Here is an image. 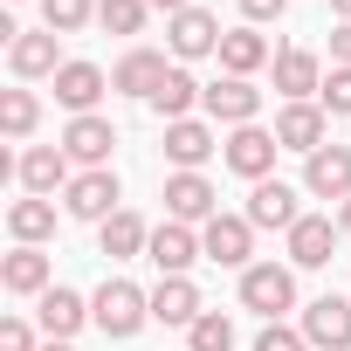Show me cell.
Here are the masks:
<instances>
[{
    "label": "cell",
    "mask_w": 351,
    "mask_h": 351,
    "mask_svg": "<svg viewBox=\"0 0 351 351\" xmlns=\"http://www.w3.org/2000/svg\"><path fill=\"white\" fill-rule=\"evenodd\" d=\"M145 317H152V296H145L138 282H124V276H110V282L90 296V324H97L104 337H138Z\"/></svg>",
    "instance_id": "cell-1"
},
{
    "label": "cell",
    "mask_w": 351,
    "mask_h": 351,
    "mask_svg": "<svg viewBox=\"0 0 351 351\" xmlns=\"http://www.w3.org/2000/svg\"><path fill=\"white\" fill-rule=\"evenodd\" d=\"M241 303H248L262 324H276L282 310H296V269H282V262H248V269H241Z\"/></svg>",
    "instance_id": "cell-2"
},
{
    "label": "cell",
    "mask_w": 351,
    "mask_h": 351,
    "mask_svg": "<svg viewBox=\"0 0 351 351\" xmlns=\"http://www.w3.org/2000/svg\"><path fill=\"white\" fill-rule=\"evenodd\" d=\"M200 248H207V262H221V269H248V255H255V221H248V214H214V221L200 228Z\"/></svg>",
    "instance_id": "cell-3"
},
{
    "label": "cell",
    "mask_w": 351,
    "mask_h": 351,
    "mask_svg": "<svg viewBox=\"0 0 351 351\" xmlns=\"http://www.w3.org/2000/svg\"><path fill=\"white\" fill-rule=\"evenodd\" d=\"M221 214V200H214V180H207V172H172V180H165V221H214Z\"/></svg>",
    "instance_id": "cell-4"
},
{
    "label": "cell",
    "mask_w": 351,
    "mask_h": 351,
    "mask_svg": "<svg viewBox=\"0 0 351 351\" xmlns=\"http://www.w3.org/2000/svg\"><path fill=\"white\" fill-rule=\"evenodd\" d=\"M317 351H351V296H317L303 303V324H296Z\"/></svg>",
    "instance_id": "cell-5"
},
{
    "label": "cell",
    "mask_w": 351,
    "mask_h": 351,
    "mask_svg": "<svg viewBox=\"0 0 351 351\" xmlns=\"http://www.w3.org/2000/svg\"><path fill=\"white\" fill-rule=\"evenodd\" d=\"M117 200H124V193H117V172H110V165H104V172H76L69 193H62V207H69L76 221H97V228L117 214Z\"/></svg>",
    "instance_id": "cell-6"
},
{
    "label": "cell",
    "mask_w": 351,
    "mask_h": 351,
    "mask_svg": "<svg viewBox=\"0 0 351 351\" xmlns=\"http://www.w3.org/2000/svg\"><path fill=\"white\" fill-rule=\"evenodd\" d=\"M200 104H207V117H214V124H234V131L262 117V90H255L248 76H221V83H207V97H200Z\"/></svg>",
    "instance_id": "cell-7"
},
{
    "label": "cell",
    "mask_w": 351,
    "mask_h": 351,
    "mask_svg": "<svg viewBox=\"0 0 351 351\" xmlns=\"http://www.w3.org/2000/svg\"><path fill=\"white\" fill-rule=\"evenodd\" d=\"M276 131H262V124H241L228 145H221V158H228V172H241V180H269V165H276Z\"/></svg>",
    "instance_id": "cell-8"
},
{
    "label": "cell",
    "mask_w": 351,
    "mask_h": 351,
    "mask_svg": "<svg viewBox=\"0 0 351 351\" xmlns=\"http://www.w3.org/2000/svg\"><path fill=\"white\" fill-rule=\"evenodd\" d=\"M324 124H330L324 104H282V110H276V145L310 158V152H324Z\"/></svg>",
    "instance_id": "cell-9"
},
{
    "label": "cell",
    "mask_w": 351,
    "mask_h": 351,
    "mask_svg": "<svg viewBox=\"0 0 351 351\" xmlns=\"http://www.w3.org/2000/svg\"><path fill=\"white\" fill-rule=\"evenodd\" d=\"M110 145H117V131H110V117H69V131H62V152L83 165V172H104L110 165Z\"/></svg>",
    "instance_id": "cell-10"
},
{
    "label": "cell",
    "mask_w": 351,
    "mask_h": 351,
    "mask_svg": "<svg viewBox=\"0 0 351 351\" xmlns=\"http://www.w3.org/2000/svg\"><path fill=\"white\" fill-rule=\"evenodd\" d=\"M69 165H76V158H69V152H62V145H28V152H21V165H14V172H21V186H28V193H35V200H49V193H56V186H62V193H69Z\"/></svg>",
    "instance_id": "cell-11"
},
{
    "label": "cell",
    "mask_w": 351,
    "mask_h": 351,
    "mask_svg": "<svg viewBox=\"0 0 351 351\" xmlns=\"http://www.w3.org/2000/svg\"><path fill=\"white\" fill-rule=\"evenodd\" d=\"M303 186L317 200H351V145H324L303 158Z\"/></svg>",
    "instance_id": "cell-12"
},
{
    "label": "cell",
    "mask_w": 351,
    "mask_h": 351,
    "mask_svg": "<svg viewBox=\"0 0 351 351\" xmlns=\"http://www.w3.org/2000/svg\"><path fill=\"white\" fill-rule=\"evenodd\" d=\"M221 21L207 14V8H186V14H172V28H165V42H172V56L180 62H193V56H221Z\"/></svg>",
    "instance_id": "cell-13"
},
{
    "label": "cell",
    "mask_w": 351,
    "mask_h": 351,
    "mask_svg": "<svg viewBox=\"0 0 351 351\" xmlns=\"http://www.w3.org/2000/svg\"><path fill=\"white\" fill-rule=\"evenodd\" d=\"M152 262H158V276H186L207 248H200V234L186 228V221H165V228H152V248H145Z\"/></svg>",
    "instance_id": "cell-14"
},
{
    "label": "cell",
    "mask_w": 351,
    "mask_h": 351,
    "mask_svg": "<svg viewBox=\"0 0 351 351\" xmlns=\"http://www.w3.org/2000/svg\"><path fill=\"white\" fill-rule=\"evenodd\" d=\"M104 90H110V76H104L97 62H62V69H56V104L76 110V117H90Z\"/></svg>",
    "instance_id": "cell-15"
},
{
    "label": "cell",
    "mask_w": 351,
    "mask_h": 351,
    "mask_svg": "<svg viewBox=\"0 0 351 351\" xmlns=\"http://www.w3.org/2000/svg\"><path fill=\"white\" fill-rule=\"evenodd\" d=\"M207 310H200V289L186 282V276H158V289H152V324H180V330H193Z\"/></svg>",
    "instance_id": "cell-16"
},
{
    "label": "cell",
    "mask_w": 351,
    "mask_h": 351,
    "mask_svg": "<svg viewBox=\"0 0 351 351\" xmlns=\"http://www.w3.org/2000/svg\"><path fill=\"white\" fill-rule=\"evenodd\" d=\"M214 152H221V138H214L200 117H180V124H165V158L180 165V172H200Z\"/></svg>",
    "instance_id": "cell-17"
},
{
    "label": "cell",
    "mask_w": 351,
    "mask_h": 351,
    "mask_svg": "<svg viewBox=\"0 0 351 351\" xmlns=\"http://www.w3.org/2000/svg\"><path fill=\"white\" fill-rule=\"evenodd\" d=\"M165 69H172V62H165L158 49H131V56L110 69V90H124V97H145V104H152V97H158V83H165Z\"/></svg>",
    "instance_id": "cell-18"
},
{
    "label": "cell",
    "mask_w": 351,
    "mask_h": 351,
    "mask_svg": "<svg viewBox=\"0 0 351 351\" xmlns=\"http://www.w3.org/2000/svg\"><path fill=\"white\" fill-rule=\"evenodd\" d=\"M248 221L255 228H296L303 221V207H296V186H282V180H255V193H248Z\"/></svg>",
    "instance_id": "cell-19"
},
{
    "label": "cell",
    "mask_w": 351,
    "mask_h": 351,
    "mask_svg": "<svg viewBox=\"0 0 351 351\" xmlns=\"http://www.w3.org/2000/svg\"><path fill=\"white\" fill-rule=\"evenodd\" d=\"M330 255H337V221L303 214V221L289 228V262H296V269H324Z\"/></svg>",
    "instance_id": "cell-20"
},
{
    "label": "cell",
    "mask_w": 351,
    "mask_h": 351,
    "mask_svg": "<svg viewBox=\"0 0 351 351\" xmlns=\"http://www.w3.org/2000/svg\"><path fill=\"white\" fill-rule=\"evenodd\" d=\"M8 62H14V76L21 83H35V76H56L62 62H56V35L49 28H21L14 42H8Z\"/></svg>",
    "instance_id": "cell-21"
},
{
    "label": "cell",
    "mask_w": 351,
    "mask_h": 351,
    "mask_svg": "<svg viewBox=\"0 0 351 351\" xmlns=\"http://www.w3.org/2000/svg\"><path fill=\"white\" fill-rule=\"evenodd\" d=\"M0 289L8 296H49L56 282H49V255L42 248H14L8 262H0Z\"/></svg>",
    "instance_id": "cell-22"
},
{
    "label": "cell",
    "mask_w": 351,
    "mask_h": 351,
    "mask_svg": "<svg viewBox=\"0 0 351 351\" xmlns=\"http://www.w3.org/2000/svg\"><path fill=\"white\" fill-rule=\"evenodd\" d=\"M276 90H282L289 104H310V97L324 90V69H317V56H310V49H282V56H276Z\"/></svg>",
    "instance_id": "cell-23"
},
{
    "label": "cell",
    "mask_w": 351,
    "mask_h": 351,
    "mask_svg": "<svg viewBox=\"0 0 351 351\" xmlns=\"http://www.w3.org/2000/svg\"><path fill=\"white\" fill-rule=\"evenodd\" d=\"M35 317H42V330H49L56 344H69V337H76V330L90 324V303H83L76 289H62V282H56V289L42 296V310H35Z\"/></svg>",
    "instance_id": "cell-24"
},
{
    "label": "cell",
    "mask_w": 351,
    "mask_h": 351,
    "mask_svg": "<svg viewBox=\"0 0 351 351\" xmlns=\"http://www.w3.org/2000/svg\"><path fill=\"white\" fill-rule=\"evenodd\" d=\"M8 234H14L21 248H42V241L56 234V207H49V200H35V193H28V200H14V207H8Z\"/></svg>",
    "instance_id": "cell-25"
},
{
    "label": "cell",
    "mask_w": 351,
    "mask_h": 351,
    "mask_svg": "<svg viewBox=\"0 0 351 351\" xmlns=\"http://www.w3.org/2000/svg\"><path fill=\"white\" fill-rule=\"evenodd\" d=\"M145 248H152V228H145L131 207H117V214L104 221V255H110V262H131V255H145Z\"/></svg>",
    "instance_id": "cell-26"
},
{
    "label": "cell",
    "mask_w": 351,
    "mask_h": 351,
    "mask_svg": "<svg viewBox=\"0 0 351 351\" xmlns=\"http://www.w3.org/2000/svg\"><path fill=\"white\" fill-rule=\"evenodd\" d=\"M200 97H207V90H200L180 62H172V69H165V83H158V97H152V110H158L165 124H180V117H193V104H200Z\"/></svg>",
    "instance_id": "cell-27"
},
{
    "label": "cell",
    "mask_w": 351,
    "mask_h": 351,
    "mask_svg": "<svg viewBox=\"0 0 351 351\" xmlns=\"http://www.w3.org/2000/svg\"><path fill=\"white\" fill-rule=\"evenodd\" d=\"M262 62H269V42H262L255 28H228V35H221V69H228V76H255Z\"/></svg>",
    "instance_id": "cell-28"
},
{
    "label": "cell",
    "mask_w": 351,
    "mask_h": 351,
    "mask_svg": "<svg viewBox=\"0 0 351 351\" xmlns=\"http://www.w3.org/2000/svg\"><path fill=\"white\" fill-rule=\"evenodd\" d=\"M35 124H42L35 90H0V131H8V138H28Z\"/></svg>",
    "instance_id": "cell-29"
},
{
    "label": "cell",
    "mask_w": 351,
    "mask_h": 351,
    "mask_svg": "<svg viewBox=\"0 0 351 351\" xmlns=\"http://www.w3.org/2000/svg\"><path fill=\"white\" fill-rule=\"evenodd\" d=\"M145 14H152V0H97V21H104L110 35H138Z\"/></svg>",
    "instance_id": "cell-30"
},
{
    "label": "cell",
    "mask_w": 351,
    "mask_h": 351,
    "mask_svg": "<svg viewBox=\"0 0 351 351\" xmlns=\"http://www.w3.org/2000/svg\"><path fill=\"white\" fill-rule=\"evenodd\" d=\"M90 14H97V0H42V28L49 35H76Z\"/></svg>",
    "instance_id": "cell-31"
},
{
    "label": "cell",
    "mask_w": 351,
    "mask_h": 351,
    "mask_svg": "<svg viewBox=\"0 0 351 351\" xmlns=\"http://www.w3.org/2000/svg\"><path fill=\"white\" fill-rule=\"evenodd\" d=\"M186 344H193V351H234V324H228V310H207V317L186 330Z\"/></svg>",
    "instance_id": "cell-32"
},
{
    "label": "cell",
    "mask_w": 351,
    "mask_h": 351,
    "mask_svg": "<svg viewBox=\"0 0 351 351\" xmlns=\"http://www.w3.org/2000/svg\"><path fill=\"white\" fill-rule=\"evenodd\" d=\"M317 104H324L330 117H351V69H330L324 90H317Z\"/></svg>",
    "instance_id": "cell-33"
},
{
    "label": "cell",
    "mask_w": 351,
    "mask_h": 351,
    "mask_svg": "<svg viewBox=\"0 0 351 351\" xmlns=\"http://www.w3.org/2000/svg\"><path fill=\"white\" fill-rule=\"evenodd\" d=\"M255 351H310V337H303V330H289V324H262Z\"/></svg>",
    "instance_id": "cell-34"
},
{
    "label": "cell",
    "mask_w": 351,
    "mask_h": 351,
    "mask_svg": "<svg viewBox=\"0 0 351 351\" xmlns=\"http://www.w3.org/2000/svg\"><path fill=\"white\" fill-rule=\"evenodd\" d=\"M0 351H42V344H35V330L21 317H8V324H0Z\"/></svg>",
    "instance_id": "cell-35"
},
{
    "label": "cell",
    "mask_w": 351,
    "mask_h": 351,
    "mask_svg": "<svg viewBox=\"0 0 351 351\" xmlns=\"http://www.w3.org/2000/svg\"><path fill=\"white\" fill-rule=\"evenodd\" d=\"M282 8H289V0H241L248 21H282Z\"/></svg>",
    "instance_id": "cell-36"
},
{
    "label": "cell",
    "mask_w": 351,
    "mask_h": 351,
    "mask_svg": "<svg viewBox=\"0 0 351 351\" xmlns=\"http://www.w3.org/2000/svg\"><path fill=\"white\" fill-rule=\"evenodd\" d=\"M330 69H351V21L330 35Z\"/></svg>",
    "instance_id": "cell-37"
},
{
    "label": "cell",
    "mask_w": 351,
    "mask_h": 351,
    "mask_svg": "<svg viewBox=\"0 0 351 351\" xmlns=\"http://www.w3.org/2000/svg\"><path fill=\"white\" fill-rule=\"evenodd\" d=\"M152 8H165V14H186V8H193V0H152Z\"/></svg>",
    "instance_id": "cell-38"
},
{
    "label": "cell",
    "mask_w": 351,
    "mask_h": 351,
    "mask_svg": "<svg viewBox=\"0 0 351 351\" xmlns=\"http://www.w3.org/2000/svg\"><path fill=\"white\" fill-rule=\"evenodd\" d=\"M330 14H337V21H351V0H330Z\"/></svg>",
    "instance_id": "cell-39"
},
{
    "label": "cell",
    "mask_w": 351,
    "mask_h": 351,
    "mask_svg": "<svg viewBox=\"0 0 351 351\" xmlns=\"http://www.w3.org/2000/svg\"><path fill=\"white\" fill-rule=\"evenodd\" d=\"M337 228H351V200H344V214H337Z\"/></svg>",
    "instance_id": "cell-40"
},
{
    "label": "cell",
    "mask_w": 351,
    "mask_h": 351,
    "mask_svg": "<svg viewBox=\"0 0 351 351\" xmlns=\"http://www.w3.org/2000/svg\"><path fill=\"white\" fill-rule=\"evenodd\" d=\"M42 351H76V344H56V337H49V344H42Z\"/></svg>",
    "instance_id": "cell-41"
}]
</instances>
